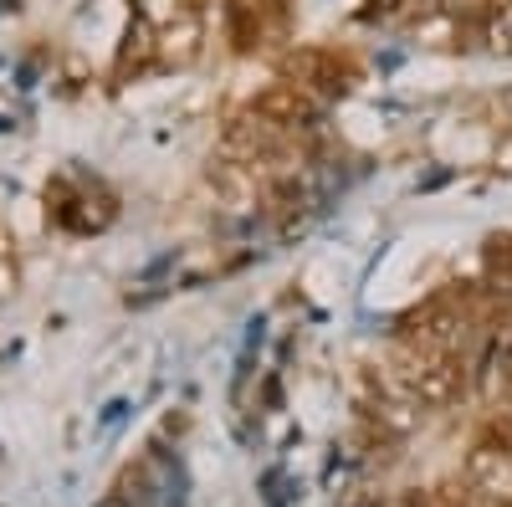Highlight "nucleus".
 Here are the masks:
<instances>
[{
	"instance_id": "f257e3e1",
	"label": "nucleus",
	"mask_w": 512,
	"mask_h": 507,
	"mask_svg": "<svg viewBox=\"0 0 512 507\" xmlns=\"http://www.w3.org/2000/svg\"><path fill=\"white\" fill-rule=\"evenodd\" d=\"M251 113H262L267 123H277V129H292V123H313L318 118V98L308 88H297V82H272L267 93H256Z\"/></svg>"
},
{
	"instance_id": "f03ea898",
	"label": "nucleus",
	"mask_w": 512,
	"mask_h": 507,
	"mask_svg": "<svg viewBox=\"0 0 512 507\" xmlns=\"http://www.w3.org/2000/svg\"><path fill=\"white\" fill-rule=\"evenodd\" d=\"M287 82H297V88H318V93H349V82H344V67H338V57L328 52H292L287 57Z\"/></svg>"
},
{
	"instance_id": "7ed1b4c3",
	"label": "nucleus",
	"mask_w": 512,
	"mask_h": 507,
	"mask_svg": "<svg viewBox=\"0 0 512 507\" xmlns=\"http://www.w3.org/2000/svg\"><path fill=\"white\" fill-rule=\"evenodd\" d=\"M492 47H497V52H512V6H502V11L492 16Z\"/></svg>"
}]
</instances>
